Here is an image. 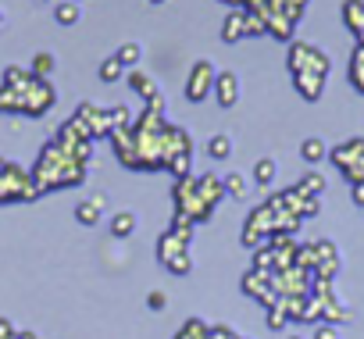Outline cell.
Segmentation results:
<instances>
[{
  "mask_svg": "<svg viewBox=\"0 0 364 339\" xmlns=\"http://www.w3.org/2000/svg\"><path fill=\"white\" fill-rule=\"evenodd\" d=\"M289 72L293 75H325L328 72V58L311 47V43H293L289 47Z\"/></svg>",
  "mask_w": 364,
  "mask_h": 339,
  "instance_id": "cell-1",
  "label": "cell"
},
{
  "mask_svg": "<svg viewBox=\"0 0 364 339\" xmlns=\"http://www.w3.org/2000/svg\"><path fill=\"white\" fill-rule=\"evenodd\" d=\"M215 79H218V72L208 61H197L193 72H190V79H186V100H193V104L208 100L211 90H215Z\"/></svg>",
  "mask_w": 364,
  "mask_h": 339,
  "instance_id": "cell-2",
  "label": "cell"
},
{
  "mask_svg": "<svg viewBox=\"0 0 364 339\" xmlns=\"http://www.w3.org/2000/svg\"><path fill=\"white\" fill-rule=\"evenodd\" d=\"M215 97H218L222 107H236V100H240V79L232 72H222L215 79Z\"/></svg>",
  "mask_w": 364,
  "mask_h": 339,
  "instance_id": "cell-3",
  "label": "cell"
},
{
  "mask_svg": "<svg viewBox=\"0 0 364 339\" xmlns=\"http://www.w3.org/2000/svg\"><path fill=\"white\" fill-rule=\"evenodd\" d=\"M343 22L353 33V40L364 43V0H346L343 4Z\"/></svg>",
  "mask_w": 364,
  "mask_h": 339,
  "instance_id": "cell-4",
  "label": "cell"
},
{
  "mask_svg": "<svg viewBox=\"0 0 364 339\" xmlns=\"http://www.w3.org/2000/svg\"><path fill=\"white\" fill-rule=\"evenodd\" d=\"M243 36H247V11H232L229 22H225V29H222V40L225 43H236Z\"/></svg>",
  "mask_w": 364,
  "mask_h": 339,
  "instance_id": "cell-5",
  "label": "cell"
},
{
  "mask_svg": "<svg viewBox=\"0 0 364 339\" xmlns=\"http://www.w3.org/2000/svg\"><path fill=\"white\" fill-rule=\"evenodd\" d=\"M293 79H296L300 97H307V100H318L325 90V75H293Z\"/></svg>",
  "mask_w": 364,
  "mask_h": 339,
  "instance_id": "cell-6",
  "label": "cell"
},
{
  "mask_svg": "<svg viewBox=\"0 0 364 339\" xmlns=\"http://www.w3.org/2000/svg\"><path fill=\"white\" fill-rule=\"evenodd\" d=\"M353 154H360V157H364V143H360V139L336 146V150H332V161H336V164H343V172H350V168H353V164H350V157H353Z\"/></svg>",
  "mask_w": 364,
  "mask_h": 339,
  "instance_id": "cell-7",
  "label": "cell"
},
{
  "mask_svg": "<svg viewBox=\"0 0 364 339\" xmlns=\"http://www.w3.org/2000/svg\"><path fill=\"white\" fill-rule=\"evenodd\" d=\"M100 211H104V200H100V197H93V200H82V204L75 208V218H79L82 225H97Z\"/></svg>",
  "mask_w": 364,
  "mask_h": 339,
  "instance_id": "cell-8",
  "label": "cell"
},
{
  "mask_svg": "<svg viewBox=\"0 0 364 339\" xmlns=\"http://www.w3.org/2000/svg\"><path fill=\"white\" fill-rule=\"evenodd\" d=\"M132 232H136V215H132V211H118V215L111 218V236L125 240V236H132Z\"/></svg>",
  "mask_w": 364,
  "mask_h": 339,
  "instance_id": "cell-9",
  "label": "cell"
},
{
  "mask_svg": "<svg viewBox=\"0 0 364 339\" xmlns=\"http://www.w3.org/2000/svg\"><path fill=\"white\" fill-rule=\"evenodd\" d=\"M350 82L357 93H364V43H357V50L350 58Z\"/></svg>",
  "mask_w": 364,
  "mask_h": 339,
  "instance_id": "cell-10",
  "label": "cell"
},
{
  "mask_svg": "<svg viewBox=\"0 0 364 339\" xmlns=\"http://www.w3.org/2000/svg\"><path fill=\"white\" fill-rule=\"evenodd\" d=\"M114 58L122 61V68H136V65H139V58H143V47H139V43H122Z\"/></svg>",
  "mask_w": 364,
  "mask_h": 339,
  "instance_id": "cell-11",
  "label": "cell"
},
{
  "mask_svg": "<svg viewBox=\"0 0 364 339\" xmlns=\"http://www.w3.org/2000/svg\"><path fill=\"white\" fill-rule=\"evenodd\" d=\"M79 15H82V11H79L75 0H65V4H58V8H54V18H58L61 26H75V22H79Z\"/></svg>",
  "mask_w": 364,
  "mask_h": 339,
  "instance_id": "cell-12",
  "label": "cell"
},
{
  "mask_svg": "<svg viewBox=\"0 0 364 339\" xmlns=\"http://www.w3.org/2000/svg\"><path fill=\"white\" fill-rule=\"evenodd\" d=\"M129 86H132L136 93H143L146 100H150V97L157 93V86H154V79H150V75H143V72H132V75H129Z\"/></svg>",
  "mask_w": 364,
  "mask_h": 339,
  "instance_id": "cell-13",
  "label": "cell"
},
{
  "mask_svg": "<svg viewBox=\"0 0 364 339\" xmlns=\"http://www.w3.org/2000/svg\"><path fill=\"white\" fill-rule=\"evenodd\" d=\"M208 154H211L215 161H225V157L232 154V139H229V136H211V143H208Z\"/></svg>",
  "mask_w": 364,
  "mask_h": 339,
  "instance_id": "cell-14",
  "label": "cell"
},
{
  "mask_svg": "<svg viewBox=\"0 0 364 339\" xmlns=\"http://www.w3.org/2000/svg\"><path fill=\"white\" fill-rule=\"evenodd\" d=\"M300 157H304L307 164H318V161L325 157V143H321V139H304V146H300Z\"/></svg>",
  "mask_w": 364,
  "mask_h": 339,
  "instance_id": "cell-15",
  "label": "cell"
},
{
  "mask_svg": "<svg viewBox=\"0 0 364 339\" xmlns=\"http://www.w3.org/2000/svg\"><path fill=\"white\" fill-rule=\"evenodd\" d=\"M254 179H257V186H272V179H275V161H272V157L257 161V168H254Z\"/></svg>",
  "mask_w": 364,
  "mask_h": 339,
  "instance_id": "cell-16",
  "label": "cell"
},
{
  "mask_svg": "<svg viewBox=\"0 0 364 339\" xmlns=\"http://www.w3.org/2000/svg\"><path fill=\"white\" fill-rule=\"evenodd\" d=\"M175 339H208V325L193 318V321H186V325L178 328V335H175Z\"/></svg>",
  "mask_w": 364,
  "mask_h": 339,
  "instance_id": "cell-17",
  "label": "cell"
},
{
  "mask_svg": "<svg viewBox=\"0 0 364 339\" xmlns=\"http://www.w3.org/2000/svg\"><path fill=\"white\" fill-rule=\"evenodd\" d=\"M122 72H125V68H122V61H118L114 54H111V58L100 65V79H104V82H114V79H122Z\"/></svg>",
  "mask_w": 364,
  "mask_h": 339,
  "instance_id": "cell-18",
  "label": "cell"
},
{
  "mask_svg": "<svg viewBox=\"0 0 364 339\" xmlns=\"http://www.w3.org/2000/svg\"><path fill=\"white\" fill-rule=\"evenodd\" d=\"M54 72V54H36V61H33V75H50Z\"/></svg>",
  "mask_w": 364,
  "mask_h": 339,
  "instance_id": "cell-19",
  "label": "cell"
},
{
  "mask_svg": "<svg viewBox=\"0 0 364 339\" xmlns=\"http://www.w3.org/2000/svg\"><path fill=\"white\" fill-rule=\"evenodd\" d=\"M300 190H307L311 197H318V193L325 190V179H321L318 172H307V176H304V183H300Z\"/></svg>",
  "mask_w": 364,
  "mask_h": 339,
  "instance_id": "cell-20",
  "label": "cell"
},
{
  "mask_svg": "<svg viewBox=\"0 0 364 339\" xmlns=\"http://www.w3.org/2000/svg\"><path fill=\"white\" fill-rule=\"evenodd\" d=\"M243 190H247V183H243L240 176H229V179H225V193H229V197H243Z\"/></svg>",
  "mask_w": 364,
  "mask_h": 339,
  "instance_id": "cell-21",
  "label": "cell"
},
{
  "mask_svg": "<svg viewBox=\"0 0 364 339\" xmlns=\"http://www.w3.org/2000/svg\"><path fill=\"white\" fill-rule=\"evenodd\" d=\"M208 339H240L232 328H225V325H211L208 328Z\"/></svg>",
  "mask_w": 364,
  "mask_h": 339,
  "instance_id": "cell-22",
  "label": "cell"
},
{
  "mask_svg": "<svg viewBox=\"0 0 364 339\" xmlns=\"http://www.w3.org/2000/svg\"><path fill=\"white\" fill-rule=\"evenodd\" d=\"M146 303H150V311H161V307H168V296L164 293H150Z\"/></svg>",
  "mask_w": 364,
  "mask_h": 339,
  "instance_id": "cell-23",
  "label": "cell"
},
{
  "mask_svg": "<svg viewBox=\"0 0 364 339\" xmlns=\"http://www.w3.org/2000/svg\"><path fill=\"white\" fill-rule=\"evenodd\" d=\"M314 339H339V332H336V328H332V325L325 321V325L318 328V335H314Z\"/></svg>",
  "mask_w": 364,
  "mask_h": 339,
  "instance_id": "cell-24",
  "label": "cell"
},
{
  "mask_svg": "<svg viewBox=\"0 0 364 339\" xmlns=\"http://www.w3.org/2000/svg\"><path fill=\"white\" fill-rule=\"evenodd\" d=\"M0 339H15V332H11L8 321H0Z\"/></svg>",
  "mask_w": 364,
  "mask_h": 339,
  "instance_id": "cell-25",
  "label": "cell"
},
{
  "mask_svg": "<svg viewBox=\"0 0 364 339\" xmlns=\"http://www.w3.org/2000/svg\"><path fill=\"white\" fill-rule=\"evenodd\" d=\"M225 4H247V0H225Z\"/></svg>",
  "mask_w": 364,
  "mask_h": 339,
  "instance_id": "cell-26",
  "label": "cell"
},
{
  "mask_svg": "<svg viewBox=\"0 0 364 339\" xmlns=\"http://www.w3.org/2000/svg\"><path fill=\"white\" fill-rule=\"evenodd\" d=\"M240 339H243V335H240Z\"/></svg>",
  "mask_w": 364,
  "mask_h": 339,
  "instance_id": "cell-27",
  "label": "cell"
}]
</instances>
